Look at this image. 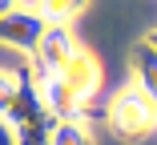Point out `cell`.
<instances>
[{
    "label": "cell",
    "mask_w": 157,
    "mask_h": 145,
    "mask_svg": "<svg viewBox=\"0 0 157 145\" xmlns=\"http://www.w3.org/2000/svg\"><path fill=\"white\" fill-rule=\"evenodd\" d=\"M8 121L16 129V145H52L56 113L44 105V97H40L28 69H24V81H20V93H16L12 109H8Z\"/></svg>",
    "instance_id": "obj_1"
},
{
    "label": "cell",
    "mask_w": 157,
    "mask_h": 145,
    "mask_svg": "<svg viewBox=\"0 0 157 145\" xmlns=\"http://www.w3.org/2000/svg\"><path fill=\"white\" fill-rule=\"evenodd\" d=\"M109 125L125 141H141V137H149L157 129V105L137 89V85H125V89L113 97V105H109Z\"/></svg>",
    "instance_id": "obj_2"
},
{
    "label": "cell",
    "mask_w": 157,
    "mask_h": 145,
    "mask_svg": "<svg viewBox=\"0 0 157 145\" xmlns=\"http://www.w3.org/2000/svg\"><path fill=\"white\" fill-rule=\"evenodd\" d=\"M73 52H77L73 32L65 24H48L44 36H40V44H36V52H33V65H36L33 77H56L60 69L73 61Z\"/></svg>",
    "instance_id": "obj_3"
},
{
    "label": "cell",
    "mask_w": 157,
    "mask_h": 145,
    "mask_svg": "<svg viewBox=\"0 0 157 145\" xmlns=\"http://www.w3.org/2000/svg\"><path fill=\"white\" fill-rule=\"evenodd\" d=\"M44 20L36 16V8L28 12V8H16L8 16H0V48H12V52H28L33 56L40 36H44Z\"/></svg>",
    "instance_id": "obj_4"
},
{
    "label": "cell",
    "mask_w": 157,
    "mask_h": 145,
    "mask_svg": "<svg viewBox=\"0 0 157 145\" xmlns=\"http://www.w3.org/2000/svg\"><path fill=\"white\" fill-rule=\"evenodd\" d=\"M60 81H65V89L85 105L89 97H97V89H101V65H97V56L93 52H85V48H77L73 52V61L56 73Z\"/></svg>",
    "instance_id": "obj_5"
},
{
    "label": "cell",
    "mask_w": 157,
    "mask_h": 145,
    "mask_svg": "<svg viewBox=\"0 0 157 145\" xmlns=\"http://www.w3.org/2000/svg\"><path fill=\"white\" fill-rule=\"evenodd\" d=\"M129 65H133V85L157 105V48L149 44V40H141V44H133V52H129Z\"/></svg>",
    "instance_id": "obj_6"
},
{
    "label": "cell",
    "mask_w": 157,
    "mask_h": 145,
    "mask_svg": "<svg viewBox=\"0 0 157 145\" xmlns=\"http://www.w3.org/2000/svg\"><path fill=\"white\" fill-rule=\"evenodd\" d=\"M89 8V0H36V16L44 24H69Z\"/></svg>",
    "instance_id": "obj_7"
},
{
    "label": "cell",
    "mask_w": 157,
    "mask_h": 145,
    "mask_svg": "<svg viewBox=\"0 0 157 145\" xmlns=\"http://www.w3.org/2000/svg\"><path fill=\"white\" fill-rule=\"evenodd\" d=\"M52 145H97V141H93V129L85 117H65L52 129Z\"/></svg>",
    "instance_id": "obj_8"
},
{
    "label": "cell",
    "mask_w": 157,
    "mask_h": 145,
    "mask_svg": "<svg viewBox=\"0 0 157 145\" xmlns=\"http://www.w3.org/2000/svg\"><path fill=\"white\" fill-rule=\"evenodd\" d=\"M20 81H24V69H20V73L0 69V113H4V117H8V109H12L16 93H20Z\"/></svg>",
    "instance_id": "obj_9"
},
{
    "label": "cell",
    "mask_w": 157,
    "mask_h": 145,
    "mask_svg": "<svg viewBox=\"0 0 157 145\" xmlns=\"http://www.w3.org/2000/svg\"><path fill=\"white\" fill-rule=\"evenodd\" d=\"M0 145H16V129H12V121L0 113Z\"/></svg>",
    "instance_id": "obj_10"
},
{
    "label": "cell",
    "mask_w": 157,
    "mask_h": 145,
    "mask_svg": "<svg viewBox=\"0 0 157 145\" xmlns=\"http://www.w3.org/2000/svg\"><path fill=\"white\" fill-rule=\"evenodd\" d=\"M8 12H16V0H0V16H8Z\"/></svg>",
    "instance_id": "obj_11"
},
{
    "label": "cell",
    "mask_w": 157,
    "mask_h": 145,
    "mask_svg": "<svg viewBox=\"0 0 157 145\" xmlns=\"http://www.w3.org/2000/svg\"><path fill=\"white\" fill-rule=\"evenodd\" d=\"M145 40H149V44L157 48V28H153V32H145Z\"/></svg>",
    "instance_id": "obj_12"
}]
</instances>
